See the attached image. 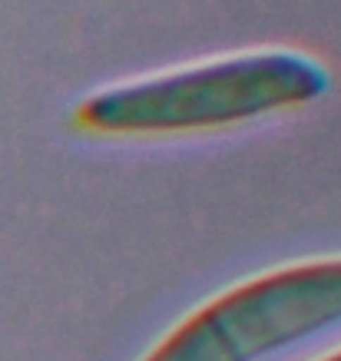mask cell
Listing matches in <instances>:
<instances>
[{
	"instance_id": "cell-1",
	"label": "cell",
	"mask_w": 341,
	"mask_h": 361,
	"mask_svg": "<svg viewBox=\"0 0 341 361\" xmlns=\"http://www.w3.org/2000/svg\"><path fill=\"white\" fill-rule=\"evenodd\" d=\"M328 90L325 66L298 50H252L99 90L77 123L103 136H176L252 123Z\"/></svg>"
},
{
	"instance_id": "cell-2",
	"label": "cell",
	"mask_w": 341,
	"mask_h": 361,
	"mask_svg": "<svg viewBox=\"0 0 341 361\" xmlns=\"http://www.w3.org/2000/svg\"><path fill=\"white\" fill-rule=\"evenodd\" d=\"M331 329H341V259H311L225 288L143 361H265Z\"/></svg>"
},
{
	"instance_id": "cell-3",
	"label": "cell",
	"mask_w": 341,
	"mask_h": 361,
	"mask_svg": "<svg viewBox=\"0 0 341 361\" xmlns=\"http://www.w3.org/2000/svg\"><path fill=\"white\" fill-rule=\"evenodd\" d=\"M321 361H341V348L335 351V355H325V358H321Z\"/></svg>"
}]
</instances>
